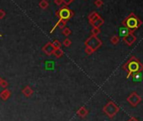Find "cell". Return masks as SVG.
<instances>
[{
	"label": "cell",
	"mask_w": 143,
	"mask_h": 121,
	"mask_svg": "<svg viewBox=\"0 0 143 121\" xmlns=\"http://www.w3.org/2000/svg\"><path fill=\"white\" fill-rule=\"evenodd\" d=\"M122 69L127 72V78H129L132 74L143 71V64L136 56H132L127 62L122 66Z\"/></svg>",
	"instance_id": "cell-1"
},
{
	"label": "cell",
	"mask_w": 143,
	"mask_h": 121,
	"mask_svg": "<svg viewBox=\"0 0 143 121\" xmlns=\"http://www.w3.org/2000/svg\"><path fill=\"white\" fill-rule=\"evenodd\" d=\"M142 25V21L134 13H130L124 20H122V25L130 30H136Z\"/></svg>",
	"instance_id": "cell-2"
},
{
	"label": "cell",
	"mask_w": 143,
	"mask_h": 121,
	"mask_svg": "<svg viewBox=\"0 0 143 121\" xmlns=\"http://www.w3.org/2000/svg\"><path fill=\"white\" fill-rule=\"evenodd\" d=\"M119 111H120V107L117 104L114 103L113 101H109L103 108V112L109 117V119H113L116 116Z\"/></svg>",
	"instance_id": "cell-3"
},
{
	"label": "cell",
	"mask_w": 143,
	"mask_h": 121,
	"mask_svg": "<svg viewBox=\"0 0 143 121\" xmlns=\"http://www.w3.org/2000/svg\"><path fill=\"white\" fill-rule=\"evenodd\" d=\"M56 15L59 18V19H62L64 21L67 22L68 20H70L73 17L74 13L73 10H71L69 8H67V6L61 8L60 9H58L56 13Z\"/></svg>",
	"instance_id": "cell-4"
},
{
	"label": "cell",
	"mask_w": 143,
	"mask_h": 121,
	"mask_svg": "<svg viewBox=\"0 0 143 121\" xmlns=\"http://www.w3.org/2000/svg\"><path fill=\"white\" fill-rule=\"evenodd\" d=\"M84 45H85V46H89L90 48H92L94 51H96L98 48L101 47V46L103 45V42H102V40H99L98 36L91 35L85 40Z\"/></svg>",
	"instance_id": "cell-5"
},
{
	"label": "cell",
	"mask_w": 143,
	"mask_h": 121,
	"mask_svg": "<svg viewBox=\"0 0 143 121\" xmlns=\"http://www.w3.org/2000/svg\"><path fill=\"white\" fill-rule=\"evenodd\" d=\"M126 100H127V102H128L131 106L136 107L138 104L141 102L142 98H141V97L140 95H138L137 92H131V94L129 95V97L126 98Z\"/></svg>",
	"instance_id": "cell-6"
},
{
	"label": "cell",
	"mask_w": 143,
	"mask_h": 121,
	"mask_svg": "<svg viewBox=\"0 0 143 121\" xmlns=\"http://www.w3.org/2000/svg\"><path fill=\"white\" fill-rule=\"evenodd\" d=\"M42 50H43V51H44L47 56H51V55H52L54 53L56 48L53 46L52 42H48L44 47H43Z\"/></svg>",
	"instance_id": "cell-7"
},
{
	"label": "cell",
	"mask_w": 143,
	"mask_h": 121,
	"mask_svg": "<svg viewBox=\"0 0 143 121\" xmlns=\"http://www.w3.org/2000/svg\"><path fill=\"white\" fill-rule=\"evenodd\" d=\"M136 40V37L135 36V35L133 33L130 34L129 35H127V36H125V37L123 38V41H124L126 45H128L129 46H132Z\"/></svg>",
	"instance_id": "cell-8"
},
{
	"label": "cell",
	"mask_w": 143,
	"mask_h": 121,
	"mask_svg": "<svg viewBox=\"0 0 143 121\" xmlns=\"http://www.w3.org/2000/svg\"><path fill=\"white\" fill-rule=\"evenodd\" d=\"M134 31L133 30H130L128 29V28H126V27H121L120 29V36L122 38H124L125 37V36L127 35H129L130 34H132L134 33Z\"/></svg>",
	"instance_id": "cell-9"
},
{
	"label": "cell",
	"mask_w": 143,
	"mask_h": 121,
	"mask_svg": "<svg viewBox=\"0 0 143 121\" xmlns=\"http://www.w3.org/2000/svg\"><path fill=\"white\" fill-rule=\"evenodd\" d=\"M77 114H78V116H79L82 119V118H85V117L89 114V110L87 109L85 107H81L77 111Z\"/></svg>",
	"instance_id": "cell-10"
},
{
	"label": "cell",
	"mask_w": 143,
	"mask_h": 121,
	"mask_svg": "<svg viewBox=\"0 0 143 121\" xmlns=\"http://www.w3.org/2000/svg\"><path fill=\"white\" fill-rule=\"evenodd\" d=\"M104 19L101 18V17H99V18H98L96 20H94V22L90 23V25H92L93 27L99 28V27H101L103 25H104Z\"/></svg>",
	"instance_id": "cell-11"
},
{
	"label": "cell",
	"mask_w": 143,
	"mask_h": 121,
	"mask_svg": "<svg viewBox=\"0 0 143 121\" xmlns=\"http://www.w3.org/2000/svg\"><path fill=\"white\" fill-rule=\"evenodd\" d=\"M66 24H67V22L64 21V20H62V19H58L57 23L55 25V26L53 27V29L51 30V33H52L53 30L56 29V28H57V27H58V28H60L61 30H63V29H64V28L66 27Z\"/></svg>",
	"instance_id": "cell-12"
},
{
	"label": "cell",
	"mask_w": 143,
	"mask_h": 121,
	"mask_svg": "<svg viewBox=\"0 0 143 121\" xmlns=\"http://www.w3.org/2000/svg\"><path fill=\"white\" fill-rule=\"evenodd\" d=\"M100 16L98 15V14L97 13V12H92V13H90L89 15L88 16V19H89V24L94 22V20H96L98 18H99Z\"/></svg>",
	"instance_id": "cell-13"
},
{
	"label": "cell",
	"mask_w": 143,
	"mask_h": 121,
	"mask_svg": "<svg viewBox=\"0 0 143 121\" xmlns=\"http://www.w3.org/2000/svg\"><path fill=\"white\" fill-rule=\"evenodd\" d=\"M63 54H64V52H63V51L62 49H56L53 55L56 56L57 58H60L62 57V56H63Z\"/></svg>",
	"instance_id": "cell-14"
},
{
	"label": "cell",
	"mask_w": 143,
	"mask_h": 121,
	"mask_svg": "<svg viewBox=\"0 0 143 121\" xmlns=\"http://www.w3.org/2000/svg\"><path fill=\"white\" fill-rule=\"evenodd\" d=\"M110 42L113 44V45H117V44L120 42V37L118 35H113L112 37L110 38Z\"/></svg>",
	"instance_id": "cell-15"
},
{
	"label": "cell",
	"mask_w": 143,
	"mask_h": 121,
	"mask_svg": "<svg viewBox=\"0 0 143 121\" xmlns=\"http://www.w3.org/2000/svg\"><path fill=\"white\" fill-rule=\"evenodd\" d=\"M39 6L41 8L43 9H46L47 7L49 6V3L46 1V0H41L39 3Z\"/></svg>",
	"instance_id": "cell-16"
},
{
	"label": "cell",
	"mask_w": 143,
	"mask_h": 121,
	"mask_svg": "<svg viewBox=\"0 0 143 121\" xmlns=\"http://www.w3.org/2000/svg\"><path fill=\"white\" fill-rule=\"evenodd\" d=\"M23 92L25 94V96H30L31 94H33V91H32V89H31L30 87H26L25 89L23 90Z\"/></svg>",
	"instance_id": "cell-17"
},
{
	"label": "cell",
	"mask_w": 143,
	"mask_h": 121,
	"mask_svg": "<svg viewBox=\"0 0 143 121\" xmlns=\"http://www.w3.org/2000/svg\"><path fill=\"white\" fill-rule=\"evenodd\" d=\"M91 33H92V35L98 36L99 34H100V29L97 27H93V29L91 30Z\"/></svg>",
	"instance_id": "cell-18"
},
{
	"label": "cell",
	"mask_w": 143,
	"mask_h": 121,
	"mask_svg": "<svg viewBox=\"0 0 143 121\" xmlns=\"http://www.w3.org/2000/svg\"><path fill=\"white\" fill-rule=\"evenodd\" d=\"M132 78H133V80L135 82H139L141 79V72H136V73H134L132 74Z\"/></svg>",
	"instance_id": "cell-19"
},
{
	"label": "cell",
	"mask_w": 143,
	"mask_h": 121,
	"mask_svg": "<svg viewBox=\"0 0 143 121\" xmlns=\"http://www.w3.org/2000/svg\"><path fill=\"white\" fill-rule=\"evenodd\" d=\"M62 34L64 35L65 36H69L71 34H72V31H71V30L69 29V28H67V27H65L64 29L62 30Z\"/></svg>",
	"instance_id": "cell-20"
},
{
	"label": "cell",
	"mask_w": 143,
	"mask_h": 121,
	"mask_svg": "<svg viewBox=\"0 0 143 121\" xmlns=\"http://www.w3.org/2000/svg\"><path fill=\"white\" fill-rule=\"evenodd\" d=\"M53 44V46H55L56 49H61V47H62V43L59 41V40H55L54 41L52 42Z\"/></svg>",
	"instance_id": "cell-21"
},
{
	"label": "cell",
	"mask_w": 143,
	"mask_h": 121,
	"mask_svg": "<svg viewBox=\"0 0 143 121\" xmlns=\"http://www.w3.org/2000/svg\"><path fill=\"white\" fill-rule=\"evenodd\" d=\"M63 45H64L65 47H69L72 45V40L68 38H66L63 40Z\"/></svg>",
	"instance_id": "cell-22"
},
{
	"label": "cell",
	"mask_w": 143,
	"mask_h": 121,
	"mask_svg": "<svg viewBox=\"0 0 143 121\" xmlns=\"http://www.w3.org/2000/svg\"><path fill=\"white\" fill-rule=\"evenodd\" d=\"M84 51H85V53H86L87 55H89V56L92 55V54L94 53V51L92 49V48H90V47H89V46H86V47H85Z\"/></svg>",
	"instance_id": "cell-23"
},
{
	"label": "cell",
	"mask_w": 143,
	"mask_h": 121,
	"mask_svg": "<svg viewBox=\"0 0 143 121\" xmlns=\"http://www.w3.org/2000/svg\"><path fill=\"white\" fill-rule=\"evenodd\" d=\"M94 4L97 8H100V7L103 6V4H104V2H103L102 0H95Z\"/></svg>",
	"instance_id": "cell-24"
},
{
	"label": "cell",
	"mask_w": 143,
	"mask_h": 121,
	"mask_svg": "<svg viewBox=\"0 0 143 121\" xmlns=\"http://www.w3.org/2000/svg\"><path fill=\"white\" fill-rule=\"evenodd\" d=\"M62 1H63V3L65 4V6H68L74 1V0H62Z\"/></svg>",
	"instance_id": "cell-25"
},
{
	"label": "cell",
	"mask_w": 143,
	"mask_h": 121,
	"mask_svg": "<svg viewBox=\"0 0 143 121\" xmlns=\"http://www.w3.org/2000/svg\"><path fill=\"white\" fill-rule=\"evenodd\" d=\"M54 3H55L57 5L61 6V5L62 4V3H63V1H62V0H54Z\"/></svg>",
	"instance_id": "cell-26"
},
{
	"label": "cell",
	"mask_w": 143,
	"mask_h": 121,
	"mask_svg": "<svg viewBox=\"0 0 143 121\" xmlns=\"http://www.w3.org/2000/svg\"><path fill=\"white\" fill-rule=\"evenodd\" d=\"M128 121H139L136 117H131V118H130L129 119H128Z\"/></svg>",
	"instance_id": "cell-27"
},
{
	"label": "cell",
	"mask_w": 143,
	"mask_h": 121,
	"mask_svg": "<svg viewBox=\"0 0 143 121\" xmlns=\"http://www.w3.org/2000/svg\"><path fill=\"white\" fill-rule=\"evenodd\" d=\"M3 15H4V13H3L2 10H0V18H3Z\"/></svg>",
	"instance_id": "cell-28"
}]
</instances>
